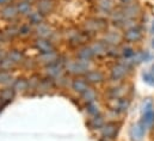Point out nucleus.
Wrapping results in <instances>:
<instances>
[{
	"mask_svg": "<svg viewBox=\"0 0 154 141\" xmlns=\"http://www.w3.org/2000/svg\"><path fill=\"white\" fill-rule=\"evenodd\" d=\"M108 27V23L105 19L102 18H91L85 22L84 30L86 34H97L100 31H105Z\"/></svg>",
	"mask_w": 154,
	"mask_h": 141,
	"instance_id": "nucleus-1",
	"label": "nucleus"
},
{
	"mask_svg": "<svg viewBox=\"0 0 154 141\" xmlns=\"http://www.w3.org/2000/svg\"><path fill=\"white\" fill-rule=\"evenodd\" d=\"M66 70L73 74H86L90 70V61H82L79 59L68 61L66 65Z\"/></svg>",
	"mask_w": 154,
	"mask_h": 141,
	"instance_id": "nucleus-2",
	"label": "nucleus"
},
{
	"mask_svg": "<svg viewBox=\"0 0 154 141\" xmlns=\"http://www.w3.org/2000/svg\"><path fill=\"white\" fill-rule=\"evenodd\" d=\"M121 11H122V13H123V16L125 18H130V19H135V18H137L141 14V7L136 2L123 5Z\"/></svg>",
	"mask_w": 154,
	"mask_h": 141,
	"instance_id": "nucleus-3",
	"label": "nucleus"
},
{
	"mask_svg": "<svg viewBox=\"0 0 154 141\" xmlns=\"http://www.w3.org/2000/svg\"><path fill=\"white\" fill-rule=\"evenodd\" d=\"M119 130V124L116 122L105 123L102 128V136L104 139H115Z\"/></svg>",
	"mask_w": 154,
	"mask_h": 141,
	"instance_id": "nucleus-4",
	"label": "nucleus"
},
{
	"mask_svg": "<svg viewBox=\"0 0 154 141\" xmlns=\"http://www.w3.org/2000/svg\"><path fill=\"white\" fill-rule=\"evenodd\" d=\"M141 37H142V29L140 27L125 30L123 34V39L127 41L128 43H135V42L140 41Z\"/></svg>",
	"mask_w": 154,
	"mask_h": 141,
	"instance_id": "nucleus-5",
	"label": "nucleus"
},
{
	"mask_svg": "<svg viewBox=\"0 0 154 141\" xmlns=\"http://www.w3.org/2000/svg\"><path fill=\"white\" fill-rule=\"evenodd\" d=\"M128 67L124 65V64H122V62H118L117 65H115L112 68H111V72H110V78L112 79V80H122L125 75H127V73H128Z\"/></svg>",
	"mask_w": 154,
	"mask_h": 141,
	"instance_id": "nucleus-6",
	"label": "nucleus"
},
{
	"mask_svg": "<svg viewBox=\"0 0 154 141\" xmlns=\"http://www.w3.org/2000/svg\"><path fill=\"white\" fill-rule=\"evenodd\" d=\"M103 41L108 45H119V43L123 41V35L116 31H108L103 36Z\"/></svg>",
	"mask_w": 154,
	"mask_h": 141,
	"instance_id": "nucleus-7",
	"label": "nucleus"
},
{
	"mask_svg": "<svg viewBox=\"0 0 154 141\" xmlns=\"http://www.w3.org/2000/svg\"><path fill=\"white\" fill-rule=\"evenodd\" d=\"M146 133V127L140 122L131 127L130 129V138L133 141H142Z\"/></svg>",
	"mask_w": 154,
	"mask_h": 141,
	"instance_id": "nucleus-8",
	"label": "nucleus"
},
{
	"mask_svg": "<svg viewBox=\"0 0 154 141\" xmlns=\"http://www.w3.org/2000/svg\"><path fill=\"white\" fill-rule=\"evenodd\" d=\"M35 45H36V48L41 52V54L42 53H50V52H54L55 50L54 44L48 38H41V37H38L36 39V42H35Z\"/></svg>",
	"mask_w": 154,
	"mask_h": 141,
	"instance_id": "nucleus-9",
	"label": "nucleus"
},
{
	"mask_svg": "<svg viewBox=\"0 0 154 141\" xmlns=\"http://www.w3.org/2000/svg\"><path fill=\"white\" fill-rule=\"evenodd\" d=\"M18 14L19 13H18V10H17V5H13V4H7L1 10V17L4 19H7V20L14 19Z\"/></svg>",
	"mask_w": 154,
	"mask_h": 141,
	"instance_id": "nucleus-10",
	"label": "nucleus"
},
{
	"mask_svg": "<svg viewBox=\"0 0 154 141\" xmlns=\"http://www.w3.org/2000/svg\"><path fill=\"white\" fill-rule=\"evenodd\" d=\"M85 80L88 83V84H100L104 81V74L100 72V70H88L86 74H85Z\"/></svg>",
	"mask_w": 154,
	"mask_h": 141,
	"instance_id": "nucleus-11",
	"label": "nucleus"
},
{
	"mask_svg": "<svg viewBox=\"0 0 154 141\" xmlns=\"http://www.w3.org/2000/svg\"><path fill=\"white\" fill-rule=\"evenodd\" d=\"M38 61L41 64L45 65V66L54 65V64L59 62V55L55 53V50L50 52V53H42L38 56Z\"/></svg>",
	"mask_w": 154,
	"mask_h": 141,
	"instance_id": "nucleus-12",
	"label": "nucleus"
},
{
	"mask_svg": "<svg viewBox=\"0 0 154 141\" xmlns=\"http://www.w3.org/2000/svg\"><path fill=\"white\" fill-rule=\"evenodd\" d=\"M94 53V56H104V55H108V48L109 45L102 39V41H97V42H93L91 45H90Z\"/></svg>",
	"mask_w": 154,
	"mask_h": 141,
	"instance_id": "nucleus-13",
	"label": "nucleus"
},
{
	"mask_svg": "<svg viewBox=\"0 0 154 141\" xmlns=\"http://www.w3.org/2000/svg\"><path fill=\"white\" fill-rule=\"evenodd\" d=\"M77 58L79 60H82V61H90L94 58V53L90 45H82L78 50Z\"/></svg>",
	"mask_w": 154,
	"mask_h": 141,
	"instance_id": "nucleus-14",
	"label": "nucleus"
},
{
	"mask_svg": "<svg viewBox=\"0 0 154 141\" xmlns=\"http://www.w3.org/2000/svg\"><path fill=\"white\" fill-rule=\"evenodd\" d=\"M45 72L50 78H54V79H59L60 77L63 75V68H62V66H59V62L47 66Z\"/></svg>",
	"mask_w": 154,
	"mask_h": 141,
	"instance_id": "nucleus-15",
	"label": "nucleus"
},
{
	"mask_svg": "<svg viewBox=\"0 0 154 141\" xmlns=\"http://www.w3.org/2000/svg\"><path fill=\"white\" fill-rule=\"evenodd\" d=\"M37 8L43 16H45V14H49L54 10V4L51 0H38Z\"/></svg>",
	"mask_w": 154,
	"mask_h": 141,
	"instance_id": "nucleus-16",
	"label": "nucleus"
},
{
	"mask_svg": "<svg viewBox=\"0 0 154 141\" xmlns=\"http://www.w3.org/2000/svg\"><path fill=\"white\" fill-rule=\"evenodd\" d=\"M72 87H73V90H74L75 92L84 93V92L88 89V83L85 80V78H84V79L77 78L75 80H73V83H72Z\"/></svg>",
	"mask_w": 154,
	"mask_h": 141,
	"instance_id": "nucleus-17",
	"label": "nucleus"
},
{
	"mask_svg": "<svg viewBox=\"0 0 154 141\" xmlns=\"http://www.w3.org/2000/svg\"><path fill=\"white\" fill-rule=\"evenodd\" d=\"M69 41L73 45H84L88 41V36L84 33H74L73 36L69 38Z\"/></svg>",
	"mask_w": 154,
	"mask_h": 141,
	"instance_id": "nucleus-18",
	"label": "nucleus"
},
{
	"mask_svg": "<svg viewBox=\"0 0 154 141\" xmlns=\"http://www.w3.org/2000/svg\"><path fill=\"white\" fill-rule=\"evenodd\" d=\"M36 33H37L38 37H41V38H49V37L51 36V34H53V31H51V28H50L49 25L44 24V23L39 24L38 27H37V29H36Z\"/></svg>",
	"mask_w": 154,
	"mask_h": 141,
	"instance_id": "nucleus-19",
	"label": "nucleus"
},
{
	"mask_svg": "<svg viewBox=\"0 0 154 141\" xmlns=\"http://www.w3.org/2000/svg\"><path fill=\"white\" fill-rule=\"evenodd\" d=\"M124 19H125V17L123 16L121 8L119 10H115V11H111V13H110V20H111L112 24L121 27V24L123 23Z\"/></svg>",
	"mask_w": 154,
	"mask_h": 141,
	"instance_id": "nucleus-20",
	"label": "nucleus"
},
{
	"mask_svg": "<svg viewBox=\"0 0 154 141\" xmlns=\"http://www.w3.org/2000/svg\"><path fill=\"white\" fill-rule=\"evenodd\" d=\"M17 10H18V13L22 14V16H29L32 12L31 4H29V2H26L24 0L17 4Z\"/></svg>",
	"mask_w": 154,
	"mask_h": 141,
	"instance_id": "nucleus-21",
	"label": "nucleus"
},
{
	"mask_svg": "<svg viewBox=\"0 0 154 141\" xmlns=\"http://www.w3.org/2000/svg\"><path fill=\"white\" fill-rule=\"evenodd\" d=\"M28 17H29V23L32 25H37V27L39 24H42L44 20V16L39 11H32Z\"/></svg>",
	"mask_w": 154,
	"mask_h": 141,
	"instance_id": "nucleus-22",
	"label": "nucleus"
},
{
	"mask_svg": "<svg viewBox=\"0 0 154 141\" xmlns=\"http://www.w3.org/2000/svg\"><path fill=\"white\" fill-rule=\"evenodd\" d=\"M97 6L99 10L106 12V13H111V11L114 10V2L112 0H98L97 1Z\"/></svg>",
	"mask_w": 154,
	"mask_h": 141,
	"instance_id": "nucleus-23",
	"label": "nucleus"
},
{
	"mask_svg": "<svg viewBox=\"0 0 154 141\" xmlns=\"http://www.w3.org/2000/svg\"><path fill=\"white\" fill-rule=\"evenodd\" d=\"M141 123H142L146 128L153 126L154 124V111L153 110H149V111H147V112H143Z\"/></svg>",
	"mask_w": 154,
	"mask_h": 141,
	"instance_id": "nucleus-24",
	"label": "nucleus"
},
{
	"mask_svg": "<svg viewBox=\"0 0 154 141\" xmlns=\"http://www.w3.org/2000/svg\"><path fill=\"white\" fill-rule=\"evenodd\" d=\"M29 89V81L25 79H18L13 84V90L16 92H24Z\"/></svg>",
	"mask_w": 154,
	"mask_h": 141,
	"instance_id": "nucleus-25",
	"label": "nucleus"
},
{
	"mask_svg": "<svg viewBox=\"0 0 154 141\" xmlns=\"http://www.w3.org/2000/svg\"><path fill=\"white\" fill-rule=\"evenodd\" d=\"M14 66H16V64L8 56H5L4 59L0 60V70H1V72H10Z\"/></svg>",
	"mask_w": 154,
	"mask_h": 141,
	"instance_id": "nucleus-26",
	"label": "nucleus"
},
{
	"mask_svg": "<svg viewBox=\"0 0 154 141\" xmlns=\"http://www.w3.org/2000/svg\"><path fill=\"white\" fill-rule=\"evenodd\" d=\"M81 96H82V99H84L86 103L96 102V99H97V93H96V91H94L93 89H91V87H88L84 93H81Z\"/></svg>",
	"mask_w": 154,
	"mask_h": 141,
	"instance_id": "nucleus-27",
	"label": "nucleus"
},
{
	"mask_svg": "<svg viewBox=\"0 0 154 141\" xmlns=\"http://www.w3.org/2000/svg\"><path fill=\"white\" fill-rule=\"evenodd\" d=\"M104 124H105V122H104V118H103V116L100 114L97 115V116H93V118L90 122V126L93 129H102Z\"/></svg>",
	"mask_w": 154,
	"mask_h": 141,
	"instance_id": "nucleus-28",
	"label": "nucleus"
},
{
	"mask_svg": "<svg viewBox=\"0 0 154 141\" xmlns=\"http://www.w3.org/2000/svg\"><path fill=\"white\" fill-rule=\"evenodd\" d=\"M14 90H13V87L12 89H5V90H2L1 92H0V101H5V102H8V101H11V99H13V97H14Z\"/></svg>",
	"mask_w": 154,
	"mask_h": 141,
	"instance_id": "nucleus-29",
	"label": "nucleus"
},
{
	"mask_svg": "<svg viewBox=\"0 0 154 141\" xmlns=\"http://www.w3.org/2000/svg\"><path fill=\"white\" fill-rule=\"evenodd\" d=\"M7 56H8L16 65L23 62V60H24V56H23V54H22L19 50H11Z\"/></svg>",
	"mask_w": 154,
	"mask_h": 141,
	"instance_id": "nucleus-30",
	"label": "nucleus"
},
{
	"mask_svg": "<svg viewBox=\"0 0 154 141\" xmlns=\"http://www.w3.org/2000/svg\"><path fill=\"white\" fill-rule=\"evenodd\" d=\"M129 108V101L127 98H118L117 99V106H115V110L118 112H124Z\"/></svg>",
	"mask_w": 154,
	"mask_h": 141,
	"instance_id": "nucleus-31",
	"label": "nucleus"
},
{
	"mask_svg": "<svg viewBox=\"0 0 154 141\" xmlns=\"http://www.w3.org/2000/svg\"><path fill=\"white\" fill-rule=\"evenodd\" d=\"M136 27H139V24H137L136 19L125 18V19L123 20V23L121 24V27H119V28H122V29L125 31V30H129V29H133V28H136Z\"/></svg>",
	"mask_w": 154,
	"mask_h": 141,
	"instance_id": "nucleus-32",
	"label": "nucleus"
},
{
	"mask_svg": "<svg viewBox=\"0 0 154 141\" xmlns=\"http://www.w3.org/2000/svg\"><path fill=\"white\" fill-rule=\"evenodd\" d=\"M86 110L88 114H91L92 116H97L100 114V110H99V105L96 103V102H91V103H87L86 105Z\"/></svg>",
	"mask_w": 154,
	"mask_h": 141,
	"instance_id": "nucleus-33",
	"label": "nucleus"
},
{
	"mask_svg": "<svg viewBox=\"0 0 154 141\" xmlns=\"http://www.w3.org/2000/svg\"><path fill=\"white\" fill-rule=\"evenodd\" d=\"M12 81V75L10 72H0V84L1 85H10Z\"/></svg>",
	"mask_w": 154,
	"mask_h": 141,
	"instance_id": "nucleus-34",
	"label": "nucleus"
},
{
	"mask_svg": "<svg viewBox=\"0 0 154 141\" xmlns=\"http://www.w3.org/2000/svg\"><path fill=\"white\" fill-rule=\"evenodd\" d=\"M4 33L6 34V36H7L8 38H13V37H16V36L19 35V27L11 25V27H8Z\"/></svg>",
	"mask_w": 154,
	"mask_h": 141,
	"instance_id": "nucleus-35",
	"label": "nucleus"
},
{
	"mask_svg": "<svg viewBox=\"0 0 154 141\" xmlns=\"http://www.w3.org/2000/svg\"><path fill=\"white\" fill-rule=\"evenodd\" d=\"M135 54H136V53H135V50H134L131 47H123V48L121 49V55H122L123 58H125V59H130V58H133Z\"/></svg>",
	"mask_w": 154,
	"mask_h": 141,
	"instance_id": "nucleus-36",
	"label": "nucleus"
},
{
	"mask_svg": "<svg viewBox=\"0 0 154 141\" xmlns=\"http://www.w3.org/2000/svg\"><path fill=\"white\" fill-rule=\"evenodd\" d=\"M53 87V83L49 81V80H43L39 83V86H38V90H43V91H49L51 90Z\"/></svg>",
	"mask_w": 154,
	"mask_h": 141,
	"instance_id": "nucleus-37",
	"label": "nucleus"
},
{
	"mask_svg": "<svg viewBox=\"0 0 154 141\" xmlns=\"http://www.w3.org/2000/svg\"><path fill=\"white\" fill-rule=\"evenodd\" d=\"M30 33H31V27H30V24H24V25L19 27V35L28 36Z\"/></svg>",
	"mask_w": 154,
	"mask_h": 141,
	"instance_id": "nucleus-38",
	"label": "nucleus"
},
{
	"mask_svg": "<svg viewBox=\"0 0 154 141\" xmlns=\"http://www.w3.org/2000/svg\"><path fill=\"white\" fill-rule=\"evenodd\" d=\"M143 79L147 84L154 86V74L151 72V73H143Z\"/></svg>",
	"mask_w": 154,
	"mask_h": 141,
	"instance_id": "nucleus-39",
	"label": "nucleus"
},
{
	"mask_svg": "<svg viewBox=\"0 0 154 141\" xmlns=\"http://www.w3.org/2000/svg\"><path fill=\"white\" fill-rule=\"evenodd\" d=\"M8 37L6 36V34L5 33H0V43H4L6 39H7Z\"/></svg>",
	"mask_w": 154,
	"mask_h": 141,
	"instance_id": "nucleus-40",
	"label": "nucleus"
},
{
	"mask_svg": "<svg viewBox=\"0 0 154 141\" xmlns=\"http://www.w3.org/2000/svg\"><path fill=\"white\" fill-rule=\"evenodd\" d=\"M123 5H128V4H131V2H135V0H119Z\"/></svg>",
	"mask_w": 154,
	"mask_h": 141,
	"instance_id": "nucleus-41",
	"label": "nucleus"
},
{
	"mask_svg": "<svg viewBox=\"0 0 154 141\" xmlns=\"http://www.w3.org/2000/svg\"><path fill=\"white\" fill-rule=\"evenodd\" d=\"M24 1H26V2H29V4H34V2H37V0H24Z\"/></svg>",
	"mask_w": 154,
	"mask_h": 141,
	"instance_id": "nucleus-42",
	"label": "nucleus"
},
{
	"mask_svg": "<svg viewBox=\"0 0 154 141\" xmlns=\"http://www.w3.org/2000/svg\"><path fill=\"white\" fill-rule=\"evenodd\" d=\"M7 1H10V0H0V2H7Z\"/></svg>",
	"mask_w": 154,
	"mask_h": 141,
	"instance_id": "nucleus-43",
	"label": "nucleus"
},
{
	"mask_svg": "<svg viewBox=\"0 0 154 141\" xmlns=\"http://www.w3.org/2000/svg\"><path fill=\"white\" fill-rule=\"evenodd\" d=\"M152 73H153V74H154V66H153V67H152Z\"/></svg>",
	"mask_w": 154,
	"mask_h": 141,
	"instance_id": "nucleus-44",
	"label": "nucleus"
}]
</instances>
